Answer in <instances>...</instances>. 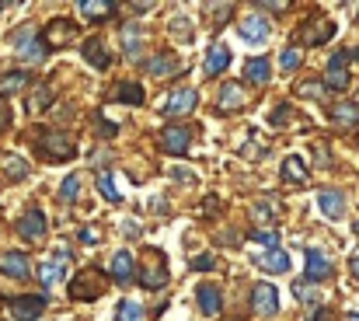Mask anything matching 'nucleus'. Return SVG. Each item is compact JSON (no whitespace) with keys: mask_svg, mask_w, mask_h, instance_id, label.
Wrapping results in <instances>:
<instances>
[{"mask_svg":"<svg viewBox=\"0 0 359 321\" xmlns=\"http://www.w3.org/2000/svg\"><path fill=\"white\" fill-rule=\"evenodd\" d=\"M35 150H39L42 157H49V161H70V157L77 154V143H74V136L63 133V130H39Z\"/></svg>","mask_w":359,"mask_h":321,"instance_id":"f257e3e1","label":"nucleus"},{"mask_svg":"<svg viewBox=\"0 0 359 321\" xmlns=\"http://www.w3.org/2000/svg\"><path fill=\"white\" fill-rule=\"evenodd\" d=\"M105 290V276L98 269H84L74 283H70V297L74 300H98Z\"/></svg>","mask_w":359,"mask_h":321,"instance_id":"f03ea898","label":"nucleus"},{"mask_svg":"<svg viewBox=\"0 0 359 321\" xmlns=\"http://www.w3.org/2000/svg\"><path fill=\"white\" fill-rule=\"evenodd\" d=\"M324 88L345 91L349 88V53H335L324 67Z\"/></svg>","mask_w":359,"mask_h":321,"instance_id":"7ed1b4c3","label":"nucleus"},{"mask_svg":"<svg viewBox=\"0 0 359 321\" xmlns=\"http://www.w3.org/2000/svg\"><path fill=\"white\" fill-rule=\"evenodd\" d=\"M42 311H46V297H42V293H25V297H15V300H11V314H15L18 321H35Z\"/></svg>","mask_w":359,"mask_h":321,"instance_id":"20e7f679","label":"nucleus"},{"mask_svg":"<svg viewBox=\"0 0 359 321\" xmlns=\"http://www.w3.org/2000/svg\"><path fill=\"white\" fill-rule=\"evenodd\" d=\"M74 39H77V25H74V22L56 18V22H49V25H46V46L63 49V46H70Z\"/></svg>","mask_w":359,"mask_h":321,"instance_id":"39448f33","label":"nucleus"},{"mask_svg":"<svg viewBox=\"0 0 359 321\" xmlns=\"http://www.w3.org/2000/svg\"><path fill=\"white\" fill-rule=\"evenodd\" d=\"M196 102H199V91H196V88H178V91L168 95L164 112H168V116H189V112L196 109Z\"/></svg>","mask_w":359,"mask_h":321,"instance_id":"423d86ee","label":"nucleus"},{"mask_svg":"<svg viewBox=\"0 0 359 321\" xmlns=\"http://www.w3.org/2000/svg\"><path fill=\"white\" fill-rule=\"evenodd\" d=\"M18 234H22V241H42L46 237V217H42V210H29L18 220Z\"/></svg>","mask_w":359,"mask_h":321,"instance_id":"0eeeda50","label":"nucleus"},{"mask_svg":"<svg viewBox=\"0 0 359 321\" xmlns=\"http://www.w3.org/2000/svg\"><path fill=\"white\" fill-rule=\"evenodd\" d=\"M251 307H255L258 314H276V311H279V293H276V286H272V283H258V286L251 290Z\"/></svg>","mask_w":359,"mask_h":321,"instance_id":"6e6552de","label":"nucleus"},{"mask_svg":"<svg viewBox=\"0 0 359 321\" xmlns=\"http://www.w3.org/2000/svg\"><path fill=\"white\" fill-rule=\"evenodd\" d=\"M161 143H164V150H171V154H185L189 143H192V130H189V126H168V130L161 133Z\"/></svg>","mask_w":359,"mask_h":321,"instance_id":"1a4fd4ad","label":"nucleus"},{"mask_svg":"<svg viewBox=\"0 0 359 321\" xmlns=\"http://www.w3.org/2000/svg\"><path fill=\"white\" fill-rule=\"evenodd\" d=\"M331 276V258L324 255V251H317V248H307V279L310 283H321V279H328Z\"/></svg>","mask_w":359,"mask_h":321,"instance_id":"9d476101","label":"nucleus"},{"mask_svg":"<svg viewBox=\"0 0 359 321\" xmlns=\"http://www.w3.org/2000/svg\"><path fill=\"white\" fill-rule=\"evenodd\" d=\"M0 269H4L11 279H25L32 272V262L25 251H4V258H0Z\"/></svg>","mask_w":359,"mask_h":321,"instance_id":"9b49d317","label":"nucleus"},{"mask_svg":"<svg viewBox=\"0 0 359 321\" xmlns=\"http://www.w3.org/2000/svg\"><path fill=\"white\" fill-rule=\"evenodd\" d=\"M244 105H248L244 88L234 84V81H227V84L220 88V109H223V112H237V109H244Z\"/></svg>","mask_w":359,"mask_h":321,"instance_id":"f8f14e48","label":"nucleus"},{"mask_svg":"<svg viewBox=\"0 0 359 321\" xmlns=\"http://www.w3.org/2000/svg\"><path fill=\"white\" fill-rule=\"evenodd\" d=\"M140 279H143V286H150V290H161V286L171 279V272L164 269V258H161V251L154 255V265H143Z\"/></svg>","mask_w":359,"mask_h":321,"instance_id":"ddd939ff","label":"nucleus"},{"mask_svg":"<svg viewBox=\"0 0 359 321\" xmlns=\"http://www.w3.org/2000/svg\"><path fill=\"white\" fill-rule=\"evenodd\" d=\"M196 297H199V311H202L206 318L220 314V286H216V283H202V286L196 290Z\"/></svg>","mask_w":359,"mask_h":321,"instance_id":"4468645a","label":"nucleus"},{"mask_svg":"<svg viewBox=\"0 0 359 321\" xmlns=\"http://www.w3.org/2000/svg\"><path fill=\"white\" fill-rule=\"evenodd\" d=\"M49 105H53V88H49V84H35V88L29 91V102H25L29 116H39V112H46Z\"/></svg>","mask_w":359,"mask_h":321,"instance_id":"2eb2a0df","label":"nucleus"},{"mask_svg":"<svg viewBox=\"0 0 359 321\" xmlns=\"http://www.w3.org/2000/svg\"><path fill=\"white\" fill-rule=\"evenodd\" d=\"M317 206H321V213H324V217L338 220V217H342V210H345V196H342L338 189H324V192L317 196Z\"/></svg>","mask_w":359,"mask_h":321,"instance_id":"dca6fc26","label":"nucleus"},{"mask_svg":"<svg viewBox=\"0 0 359 321\" xmlns=\"http://www.w3.org/2000/svg\"><path fill=\"white\" fill-rule=\"evenodd\" d=\"M140 46H143V29H140L136 22H126V25H122V49H126V56L136 60V56H140Z\"/></svg>","mask_w":359,"mask_h":321,"instance_id":"f3484780","label":"nucleus"},{"mask_svg":"<svg viewBox=\"0 0 359 321\" xmlns=\"http://www.w3.org/2000/svg\"><path fill=\"white\" fill-rule=\"evenodd\" d=\"M241 36H244L248 42H265V39H269V25H265V18H258V15L244 18V22H241Z\"/></svg>","mask_w":359,"mask_h":321,"instance_id":"a211bd4d","label":"nucleus"},{"mask_svg":"<svg viewBox=\"0 0 359 321\" xmlns=\"http://www.w3.org/2000/svg\"><path fill=\"white\" fill-rule=\"evenodd\" d=\"M84 60H88L95 70H109V63H112V56H109L105 42H98V39H91V42L84 46Z\"/></svg>","mask_w":359,"mask_h":321,"instance_id":"6ab92c4d","label":"nucleus"},{"mask_svg":"<svg viewBox=\"0 0 359 321\" xmlns=\"http://www.w3.org/2000/svg\"><path fill=\"white\" fill-rule=\"evenodd\" d=\"M112 98L122 102V105H143V84H136V81H122V84L112 91Z\"/></svg>","mask_w":359,"mask_h":321,"instance_id":"aec40b11","label":"nucleus"},{"mask_svg":"<svg viewBox=\"0 0 359 321\" xmlns=\"http://www.w3.org/2000/svg\"><path fill=\"white\" fill-rule=\"evenodd\" d=\"M67 265H70V255L67 251H60L53 262H46L42 265V272H39V279L49 286V283H56V279H63V272H67Z\"/></svg>","mask_w":359,"mask_h":321,"instance_id":"412c9836","label":"nucleus"},{"mask_svg":"<svg viewBox=\"0 0 359 321\" xmlns=\"http://www.w3.org/2000/svg\"><path fill=\"white\" fill-rule=\"evenodd\" d=\"M119 8L115 4H102V0H84L81 4V15L88 18V22H105V18H112Z\"/></svg>","mask_w":359,"mask_h":321,"instance_id":"4be33fe9","label":"nucleus"},{"mask_svg":"<svg viewBox=\"0 0 359 321\" xmlns=\"http://www.w3.org/2000/svg\"><path fill=\"white\" fill-rule=\"evenodd\" d=\"M331 36H335V25H331V22H324V18H321L314 29H310V25H303V32H300V39H307L310 46H321V42H328Z\"/></svg>","mask_w":359,"mask_h":321,"instance_id":"5701e85b","label":"nucleus"},{"mask_svg":"<svg viewBox=\"0 0 359 321\" xmlns=\"http://www.w3.org/2000/svg\"><path fill=\"white\" fill-rule=\"evenodd\" d=\"M147 70H150L154 77H168V74H175V70H178V60L171 56V49H164V53H157V56H150V63H147Z\"/></svg>","mask_w":359,"mask_h":321,"instance_id":"b1692460","label":"nucleus"},{"mask_svg":"<svg viewBox=\"0 0 359 321\" xmlns=\"http://www.w3.org/2000/svg\"><path fill=\"white\" fill-rule=\"evenodd\" d=\"M227 63H230V49L227 46H209V56H206V74L213 77V74H220V70H227Z\"/></svg>","mask_w":359,"mask_h":321,"instance_id":"393cba45","label":"nucleus"},{"mask_svg":"<svg viewBox=\"0 0 359 321\" xmlns=\"http://www.w3.org/2000/svg\"><path fill=\"white\" fill-rule=\"evenodd\" d=\"M331 119H335L338 126H345V130H352V126L359 123V109H356L352 102H338V105L331 109Z\"/></svg>","mask_w":359,"mask_h":321,"instance_id":"a878e982","label":"nucleus"},{"mask_svg":"<svg viewBox=\"0 0 359 321\" xmlns=\"http://www.w3.org/2000/svg\"><path fill=\"white\" fill-rule=\"evenodd\" d=\"M25 175H29V161L18 154H8L4 157V182H22Z\"/></svg>","mask_w":359,"mask_h":321,"instance_id":"bb28decb","label":"nucleus"},{"mask_svg":"<svg viewBox=\"0 0 359 321\" xmlns=\"http://www.w3.org/2000/svg\"><path fill=\"white\" fill-rule=\"evenodd\" d=\"M282 182H296V185L307 182V164H303V157L293 154V157L282 161Z\"/></svg>","mask_w":359,"mask_h":321,"instance_id":"cd10ccee","label":"nucleus"},{"mask_svg":"<svg viewBox=\"0 0 359 321\" xmlns=\"http://www.w3.org/2000/svg\"><path fill=\"white\" fill-rule=\"evenodd\" d=\"M133 255L129 251H119L115 258H112V276H115V283H129L133 279Z\"/></svg>","mask_w":359,"mask_h":321,"instance_id":"c85d7f7f","label":"nucleus"},{"mask_svg":"<svg viewBox=\"0 0 359 321\" xmlns=\"http://www.w3.org/2000/svg\"><path fill=\"white\" fill-rule=\"evenodd\" d=\"M244 77H248V84H265V81H269V60H265V56H258V60H248V67H244Z\"/></svg>","mask_w":359,"mask_h":321,"instance_id":"c756f323","label":"nucleus"},{"mask_svg":"<svg viewBox=\"0 0 359 321\" xmlns=\"http://www.w3.org/2000/svg\"><path fill=\"white\" fill-rule=\"evenodd\" d=\"M262 269H265V272H286V269H289V255L279 251V248H272V251L262 258Z\"/></svg>","mask_w":359,"mask_h":321,"instance_id":"7c9ffc66","label":"nucleus"},{"mask_svg":"<svg viewBox=\"0 0 359 321\" xmlns=\"http://www.w3.org/2000/svg\"><path fill=\"white\" fill-rule=\"evenodd\" d=\"M77 192H81V175H67V182L60 185V199H63V203H74Z\"/></svg>","mask_w":359,"mask_h":321,"instance_id":"2f4dec72","label":"nucleus"},{"mask_svg":"<svg viewBox=\"0 0 359 321\" xmlns=\"http://www.w3.org/2000/svg\"><path fill=\"white\" fill-rule=\"evenodd\" d=\"M119 321H143V307L136 300H122L119 304Z\"/></svg>","mask_w":359,"mask_h":321,"instance_id":"473e14b6","label":"nucleus"},{"mask_svg":"<svg viewBox=\"0 0 359 321\" xmlns=\"http://www.w3.org/2000/svg\"><path fill=\"white\" fill-rule=\"evenodd\" d=\"M98 189H102V196H105L109 203H119V199H122L119 189H115V182H112V175H105V171L98 175Z\"/></svg>","mask_w":359,"mask_h":321,"instance_id":"72a5a7b5","label":"nucleus"},{"mask_svg":"<svg viewBox=\"0 0 359 321\" xmlns=\"http://www.w3.org/2000/svg\"><path fill=\"white\" fill-rule=\"evenodd\" d=\"M25 84H29V74H25V70H15V74L4 77V84H0V88H4V95H11V91L25 88Z\"/></svg>","mask_w":359,"mask_h":321,"instance_id":"f704fd0d","label":"nucleus"},{"mask_svg":"<svg viewBox=\"0 0 359 321\" xmlns=\"http://www.w3.org/2000/svg\"><path fill=\"white\" fill-rule=\"evenodd\" d=\"M46 56V42H39V39H32L25 49H22V60H32V63H39Z\"/></svg>","mask_w":359,"mask_h":321,"instance_id":"c9c22d12","label":"nucleus"},{"mask_svg":"<svg viewBox=\"0 0 359 321\" xmlns=\"http://www.w3.org/2000/svg\"><path fill=\"white\" fill-rule=\"evenodd\" d=\"M35 39V32H32V25H25V29H18V32H11V46H22L25 49V42H32Z\"/></svg>","mask_w":359,"mask_h":321,"instance_id":"e433bc0d","label":"nucleus"},{"mask_svg":"<svg viewBox=\"0 0 359 321\" xmlns=\"http://www.w3.org/2000/svg\"><path fill=\"white\" fill-rule=\"evenodd\" d=\"M300 60H303V56H300V49H286V53H282V70H286V74H289V70H296V67H300Z\"/></svg>","mask_w":359,"mask_h":321,"instance_id":"4c0bfd02","label":"nucleus"},{"mask_svg":"<svg viewBox=\"0 0 359 321\" xmlns=\"http://www.w3.org/2000/svg\"><path fill=\"white\" fill-rule=\"evenodd\" d=\"M251 241H258V244H265V248L272 251L279 237H276V230H255V234H251Z\"/></svg>","mask_w":359,"mask_h":321,"instance_id":"58836bf2","label":"nucleus"},{"mask_svg":"<svg viewBox=\"0 0 359 321\" xmlns=\"http://www.w3.org/2000/svg\"><path fill=\"white\" fill-rule=\"evenodd\" d=\"M296 91H300L303 98H321V95H324V88H321V84H314V81H303Z\"/></svg>","mask_w":359,"mask_h":321,"instance_id":"ea45409f","label":"nucleus"},{"mask_svg":"<svg viewBox=\"0 0 359 321\" xmlns=\"http://www.w3.org/2000/svg\"><path fill=\"white\" fill-rule=\"evenodd\" d=\"M293 293H296L303 304H317V293H314V290H307V283H293Z\"/></svg>","mask_w":359,"mask_h":321,"instance_id":"a19ab883","label":"nucleus"},{"mask_svg":"<svg viewBox=\"0 0 359 321\" xmlns=\"http://www.w3.org/2000/svg\"><path fill=\"white\" fill-rule=\"evenodd\" d=\"M276 213H272V203H258L255 206V220H262V224H269Z\"/></svg>","mask_w":359,"mask_h":321,"instance_id":"79ce46f5","label":"nucleus"},{"mask_svg":"<svg viewBox=\"0 0 359 321\" xmlns=\"http://www.w3.org/2000/svg\"><path fill=\"white\" fill-rule=\"evenodd\" d=\"M171 178H175V182H185V185H192V182H196V175H192V171H185V168H171Z\"/></svg>","mask_w":359,"mask_h":321,"instance_id":"37998d69","label":"nucleus"},{"mask_svg":"<svg viewBox=\"0 0 359 321\" xmlns=\"http://www.w3.org/2000/svg\"><path fill=\"white\" fill-rule=\"evenodd\" d=\"M98 237H102L98 227H84V230H81V241H84V244H98Z\"/></svg>","mask_w":359,"mask_h":321,"instance_id":"c03bdc74","label":"nucleus"},{"mask_svg":"<svg viewBox=\"0 0 359 321\" xmlns=\"http://www.w3.org/2000/svg\"><path fill=\"white\" fill-rule=\"evenodd\" d=\"M95 123H98V133H102V136H115V126H112L109 119H102V116H95Z\"/></svg>","mask_w":359,"mask_h":321,"instance_id":"a18cd8bd","label":"nucleus"},{"mask_svg":"<svg viewBox=\"0 0 359 321\" xmlns=\"http://www.w3.org/2000/svg\"><path fill=\"white\" fill-rule=\"evenodd\" d=\"M213 262H216L213 255H199V258H192V265H196V269H213Z\"/></svg>","mask_w":359,"mask_h":321,"instance_id":"49530a36","label":"nucleus"},{"mask_svg":"<svg viewBox=\"0 0 359 321\" xmlns=\"http://www.w3.org/2000/svg\"><path fill=\"white\" fill-rule=\"evenodd\" d=\"M8 123H11V105H8V102H0V130H4Z\"/></svg>","mask_w":359,"mask_h":321,"instance_id":"de8ad7c7","label":"nucleus"},{"mask_svg":"<svg viewBox=\"0 0 359 321\" xmlns=\"http://www.w3.org/2000/svg\"><path fill=\"white\" fill-rule=\"evenodd\" d=\"M129 11L133 15H147V11H154V4H129Z\"/></svg>","mask_w":359,"mask_h":321,"instance_id":"09e8293b","label":"nucleus"},{"mask_svg":"<svg viewBox=\"0 0 359 321\" xmlns=\"http://www.w3.org/2000/svg\"><path fill=\"white\" fill-rule=\"evenodd\" d=\"M175 32H178V36H189V22L178 18V22H175Z\"/></svg>","mask_w":359,"mask_h":321,"instance_id":"8fccbe9b","label":"nucleus"},{"mask_svg":"<svg viewBox=\"0 0 359 321\" xmlns=\"http://www.w3.org/2000/svg\"><path fill=\"white\" fill-rule=\"evenodd\" d=\"M95 164L105 168V164H109V150H98V154H95Z\"/></svg>","mask_w":359,"mask_h":321,"instance_id":"3c124183","label":"nucleus"},{"mask_svg":"<svg viewBox=\"0 0 359 321\" xmlns=\"http://www.w3.org/2000/svg\"><path fill=\"white\" fill-rule=\"evenodd\" d=\"M286 116H289V109H276V112H272V123H282Z\"/></svg>","mask_w":359,"mask_h":321,"instance_id":"603ef678","label":"nucleus"},{"mask_svg":"<svg viewBox=\"0 0 359 321\" xmlns=\"http://www.w3.org/2000/svg\"><path fill=\"white\" fill-rule=\"evenodd\" d=\"M314 321H331V311H317V314H314Z\"/></svg>","mask_w":359,"mask_h":321,"instance_id":"864d4df0","label":"nucleus"},{"mask_svg":"<svg viewBox=\"0 0 359 321\" xmlns=\"http://www.w3.org/2000/svg\"><path fill=\"white\" fill-rule=\"evenodd\" d=\"M349 265H352V276H359V255H356V258H352Z\"/></svg>","mask_w":359,"mask_h":321,"instance_id":"5fc2aeb1","label":"nucleus"},{"mask_svg":"<svg viewBox=\"0 0 359 321\" xmlns=\"http://www.w3.org/2000/svg\"><path fill=\"white\" fill-rule=\"evenodd\" d=\"M352 230H356V234H359V220H356V224H352Z\"/></svg>","mask_w":359,"mask_h":321,"instance_id":"6e6d98bb","label":"nucleus"},{"mask_svg":"<svg viewBox=\"0 0 359 321\" xmlns=\"http://www.w3.org/2000/svg\"><path fill=\"white\" fill-rule=\"evenodd\" d=\"M352 321H359V314H352Z\"/></svg>","mask_w":359,"mask_h":321,"instance_id":"4d7b16f0","label":"nucleus"},{"mask_svg":"<svg viewBox=\"0 0 359 321\" xmlns=\"http://www.w3.org/2000/svg\"><path fill=\"white\" fill-rule=\"evenodd\" d=\"M0 11H4V4H0Z\"/></svg>","mask_w":359,"mask_h":321,"instance_id":"13d9d810","label":"nucleus"}]
</instances>
